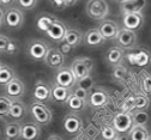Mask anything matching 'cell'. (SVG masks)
Wrapping results in <instances>:
<instances>
[{
  "mask_svg": "<svg viewBox=\"0 0 151 140\" xmlns=\"http://www.w3.org/2000/svg\"><path fill=\"white\" fill-rule=\"evenodd\" d=\"M18 50H19V45H18V42L13 38H10L9 43L6 46V49H5V53L10 54V55H14L18 53Z\"/></svg>",
  "mask_w": 151,
  "mask_h": 140,
  "instance_id": "38",
  "label": "cell"
},
{
  "mask_svg": "<svg viewBox=\"0 0 151 140\" xmlns=\"http://www.w3.org/2000/svg\"><path fill=\"white\" fill-rule=\"evenodd\" d=\"M115 41L118 43V47L122 48V49H134L138 42L137 38V34L134 31H131L127 29H121L118 37L115 38Z\"/></svg>",
  "mask_w": 151,
  "mask_h": 140,
  "instance_id": "7",
  "label": "cell"
},
{
  "mask_svg": "<svg viewBox=\"0 0 151 140\" xmlns=\"http://www.w3.org/2000/svg\"><path fill=\"white\" fill-rule=\"evenodd\" d=\"M29 111H30L32 118L35 120V122L39 126L40 125L41 126H48L52 122V120H53L52 110L42 102L34 101L29 106Z\"/></svg>",
  "mask_w": 151,
  "mask_h": 140,
  "instance_id": "1",
  "label": "cell"
},
{
  "mask_svg": "<svg viewBox=\"0 0 151 140\" xmlns=\"http://www.w3.org/2000/svg\"><path fill=\"white\" fill-rule=\"evenodd\" d=\"M101 138L103 140H115L118 139V132L113 126H103L101 128Z\"/></svg>",
  "mask_w": 151,
  "mask_h": 140,
  "instance_id": "35",
  "label": "cell"
},
{
  "mask_svg": "<svg viewBox=\"0 0 151 140\" xmlns=\"http://www.w3.org/2000/svg\"><path fill=\"white\" fill-rule=\"evenodd\" d=\"M72 95H73V96H76V97H78V98H82V99H84V101H86V102H88L89 92H88V91H85V90H83V89H81V88H78V86H76V89L73 90Z\"/></svg>",
  "mask_w": 151,
  "mask_h": 140,
  "instance_id": "40",
  "label": "cell"
},
{
  "mask_svg": "<svg viewBox=\"0 0 151 140\" xmlns=\"http://www.w3.org/2000/svg\"><path fill=\"white\" fill-rule=\"evenodd\" d=\"M5 92H6L7 97L11 99L21 98L25 93V85L19 78L16 77L7 85H5Z\"/></svg>",
  "mask_w": 151,
  "mask_h": 140,
  "instance_id": "15",
  "label": "cell"
},
{
  "mask_svg": "<svg viewBox=\"0 0 151 140\" xmlns=\"http://www.w3.org/2000/svg\"><path fill=\"white\" fill-rule=\"evenodd\" d=\"M144 24V16L143 13H126L122 14V25L124 29L137 31Z\"/></svg>",
  "mask_w": 151,
  "mask_h": 140,
  "instance_id": "13",
  "label": "cell"
},
{
  "mask_svg": "<svg viewBox=\"0 0 151 140\" xmlns=\"http://www.w3.org/2000/svg\"><path fill=\"white\" fill-rule=\"evenodd\" d=\"M115 140H121V139H119V138H118V139H115Z\"/></svg>",
  "mask_w": 151,
  "mask_h": 140,
  "instance_id": "50",
  "label": "cell"
},
{
  "mask_svg": "<svg viewBox=\"0 0 151 140\" xmlns=\"http://www.w3.org/2000/svg\"><path fill=\"white\" fill-rule=\"evenodd\" d=\"M45 62L50 68L60 70L65 65V55L59 50V48H49L45 59Z\"/></svg>",
  "mask_w": 151,
  "mask_h": 140,
  "instance_id": "12",
  "label": "cell"
},
{
  "mask_svg": "<svg viewBox=\"0 0 151 140\" xmlns=\"http://www.w3.org/2000/svg\"><path fill=\"white\" fill-rule=\"evenodd\" d=\"M111 126L114 127V129L118 133H120V134L129 133V131L132 129V127L134 126L133 117H132V113H127V111H120V113H118L114 116V118H113Z\"/></svg>",
  "mask_w": 151,
  "mask_h": 140,
  "instance_id": "4",
  "label": "cell"
},
{
  "mask_svg": "<svg viewBox=\"0 0 151 140\" xmlns=\"http://www.w3.org/2000/svg\"><path fill=\"white\" fill-rule=\"evenodd\" d=\"M146 6V0H127L120 5L122 14L126 13H142Z\"/></svg>",
  "mask_w": 151,
  "mask_h": 140,
  "instance_id": "19",
  "label": "cell"
},
{
  "mask_svg": "<svg viewBox=\"0 0 151 140\" xmlns=\"http://www.w3.org/2000/svg\"><path fill=\"white\" fill-rule=\"evenodd\" d=\"M9 37L5 36V35H1L0 34V53H5V49H6V46L9 43Z\"/></svg>",
  "mask_w": 151,
  "mask_h": 140,
  "instance_id": "41",
  "label": "cell"
},
{
  "mask_svg": "<svg viewBox=\"0 0 151 140\" xmlns=\"http://www.w3.org/2000/svg\"><path fill=\"white\" fill-rule=\"evenodd\" d=\"M50 3L53 4V6H54V7L59 9V10H63V9H65V7H66V6H65V4H64V0H50Z\"/></svg>",
  "mask_w": 151,
  "mask_h": 140,
  "instance_id": "43",
  "label": "cell"
},
{
  "mask_svg": "<svg viewBox=\"0 0 151 140\" xmlns=\"http://www.w3.org/2000/svg\"><path fill=\"white\" fill-rule=\"evenodd\" d=\"M125 56L128 62L133 66L147 67L151 65V53L145 48H134Z\"/></svg>",
  "mask_w": 151,
  "mask_h": 140,
  "instance_id": "3",
  "label": "cell"
},
{
  "mask_svg": "<svg viewBox=\"0 0 151 140\" xmlns=\"http://www.w3.org/2000/svg\"><path fill=\"white\" fill-rule=\"evenodd\" d=\"M70 68H71L74 78L77 79V80H78V79H82V78L86 77V75H90V73H91L90 70L84 64L82 57L74 59L73 61H72V64H71V66H70Z\"/></svg>",
  "mask_w": 151,
  "mask_h": 140,
  "instance_id": "23",
  "label": "cell"
},
{
  "mask_svg": "<svg viewBox=\"0 0 151 140\" xmlns=\"http://www.w3.org/2000/svg\"><path fill=\"white\" fill-rule=\"evenodd\" d=\"M109 101V93L102 88H95L89 92L88 104L93 108L104 107Z\"/></svg>",
  "mask_w": 151,
  "mask_h": 140,
  "instance_id": "9",
  "label": "cell"
},
{
  "mask_svg": "<svg viewBox=\"0 0 151 140\" xmlns=\"http://www.w3.org/2000/svg\"><path fill=\"white\" fill-rule=\"evenodd\" d=\"M0 67H1V64H0Z\"/></svg>",
  "mask_w": 151,
  "mask_h": 140,
  "instance_id": "52",
  "label": "cell"
},
{
  "mask_svg": "<svg viewBox=\"0 0 151 140\" xmlns=\"http://www.w3.org/2000/svg\"><path fill=\"white\" fill-rule=\"evenodd\" d=\"M149 140H151V136H150V138H149Z\"/></svg>",
  "mask_w": 151,
  "mask_h": 140,
  "instance_id": "51",
  "label": "cell"
},
{
  "mask_svg": "<svg viewBox=\"0 0 151 140\" xmlns=\"http://www.w3.org/2000/svg\"><path fill=\"white\" fill-rule=\"evenodd\" d=\"M84 41V34L79 29H67V32L65 35L64 42L70 45L72 48L78 47Z\"/></svg>",
  "mask_w": 151,
  "mask_h": 140,
  "instance_id": "24",
  "label": "cell"
},
{
  "mask_svg": "<svg viewBox=\"0 0 151 140\" xmlns=\"http://www.w3.org/2000/svg\"><path fill=\"white\" fill-rule=\"evenodd\" d=\"M66 32H67L66 25L63 22H60L59 19H56V21L49 27V29L47 30L46 35L49 38H52L53 41H55V42H63Z\"/></svg>",
  "mask_w": 151,
  "mask_h": 140,
  "instance_id": "16",
  "label": "cell"
},
{
  "mask_svg": "<svg viewBox=\"0 0 151 140\" xmlns=\"http://www.w3.org/2000/svg\"><path fill=\"white\" fill-rule=\"evenodd\" d=\"M19 5L21 9L23 10H32L36 5H37V0H16Z\"/></svg>",
  "mask_w": 151,
  "mask_h": 140,
  "instance_id": "39",
  "label": "cell"
},
{
  "mask_svg": "<svg viewBox=\"0 0 151 140\" xmlns=\"http://www.w3.org/2000/svg\"><path fill=\"white\" fill-rule=\"evenodd\" d=\"M97 29L106 41L107 39H115L121 30L119 24L114 21H111V19H104V21H102Z\"/></svg>",
  "mask_w": 151,
  "mask_h": 140,
  "instance_id": "11",
  "label": "cell"
},
{
  "mask_svg": "<svg viewBox=\"0 0 151 140\" xmlns=\"http://www.w3.org/2000/svg\"><path fill=\"white\" fill-rule=\"evenodd\" d=\"M116 1H119V3H121V4H122V3H125V1H127V0H116Z\"/></svg>",
  "mask_w": 151,
  "mask_h": 140,
  "instance_id": "49",
  "label": "cell"
},
{
  "mask_svg": "<svg viewBox=\"0 0 151 140\" xmlns=\"http://www.w3.org/2000/svg\"><path fill=\"white\" fill-rule=\"evenodd\" d=\"M41 135V128L36 122H29L22 125V135L23 140H37Z\"/></svg>",
  "mask_w": 151,
  "mask_h": 140,
  "instance_id": "21",
  "label": "cell"
},
{
  "mask_svg": "<svg viewBox=\"0 0 151 140\" xmlns=\"http://www.w3.org/2000/svg\"><path fill=\"white\" fill-rule=\"evenodd\" d=\"M34 97L35 101L37 102H42V103L49 102L52 99V86L43 80H37L35 83Z\"/></svg>",
  "mask_w": 151,
  "mask_h": 140,
  "instance_id": "14",
  "label": "cell"
},
{
  "mask_svg": "<svg viewBox=\"0 0 151 140\" xmlns=\"http://www.w3.org/2000/svg\"><path fill=\"white\" fill-rule=\"evenodd\" d=\"M86 14L93 21H104L109 14V5L106 0H88Z\"/></svg>",
  "mask_w": 151,
  "mask_h": 140,
  "instance_id": "2",
  "label": "cell"
},
{
  "mask_svg": "<svg viewBox=\"0 0 151 140\" xmlns=\"http://www.w3.org/2000/svg\"><path fill=\"white\" fill-rule=\"evenodd\" d=\"M59 50L64 54V55H68V54H71L72 53V50H73V48L70 46V45H67L66 42H61V46H60V48H59Z\"/></svg>",
  "mask_w": 151,
  "mask_h": 140,
  "instance_id": "42",
  "label": "cell"
},
{
  "mask_svg": "<svg viewBox=\"0 0 151 140\" xmlns=\"http://www.w3.org/2000/svg\"><path fill=\"white\" fill-rule=\"evenodd\" d=\"M56 21V18L53 17L52 14H47V13H43L41 14L39 18H37V22H36V25H37V29L42 32H47V30L49 29V27Z\"/></svg>",
  "mask_w": 151,
  "mask_h": 140,
  "instance_id": "28",
  "label": "cell"
},
{
  "mask_svg": "<svg viewBox=\"0 0 151 140\" xmlns=\"http://www.w3.org/2000/svg\"><path fill=\"white\" fill-rule=\"evenodd\" d=\"M124 57H125L124 49L118 47V46L109 48L107 50V53H106V61L111 67H116V66L121 65Z\"/></svg>",
  "mask_w": 151,
  "mask_h": 140,
  "instance_id": "17",
  "label": "cell"
},
{
  "mask_svg": "<svg viewBox=\"0 0 151 140\" xmlns=\"http://www.w3.org/2000/svg\"><path fill=\"white\" fill-rule=\"evenodd\" d=\"M136 108V96L132 95L125 98V101L122 103V110L121 111H127V113H132Z\"/></svg>",
  "mask_w": 151,
  "mask_h": 140,
  "instance_id": "37",
  "label": "cell"
},
{
  "mask_svg": "<svg viewBox=\"0 0 151 140\" xmlns=\"http://www.w3.org/2000/svg\"><path fill=\"white\" fill-rule=\"evenodd\" d=\"M14 78H16L14 71L9 66L1 65V67H0V85H4V86L7 85Z\"/></svg>",
  "mask_w": 151,
  "mask_h": 140,
  "instance_id": "29",
  "label": "cell"
},
{
  "mask_svg": "<svg viewBox=\"0 0 151 140\" xmlns=\"http://www.w3.org/2000/svg\"><path fill=\"white\" fill-rule=\"evenodd\" d=\"M12 104V99L7 96H0V116H9V111Z\"/></svg>",
  "mask_w": 151,
  "mask_h": 140,
  "instance_id": "36",
  "label": "cell"
},
{
  "mask_svg": "<svg viewBox=\"0 0 151 140\" xmlns=\"http://www.w3.org/2000/svg\"><path fill=\"white\" fill-rule=\"evenodd\" d=\"M83 59V61H84V64L86 65V67L90 70V72L92 71V67H93V61H92V59L91 57H88V56H84V57H82Z\"/></svg>",
  "mask_w": 151,
  "mask_h": 140,
  "instance_id": "44",
  "label": "cell"
},
{
  "mask_svg": "<svg viewBox=\"0 0 151 140\" xmlns=\"http://www.w3.org/2000/svg\"><path fill=\"white\" fill-rule=\"evenodd\" d=\"M76 83H77V79L74 78L70 67H63L58 70V72L55 74V84L71 90L72 88L76 86Z\"/></svg>",
  "mask_w": 151,
  "mask_h": 140,
  "instance_id": "10",
  "label": "cell"
},
{
  "mask_svg": "<svg viewBox=\"0 0 151 140\" xmlns=\"http://www.w3.org/2000/svg\"><path fill=\"white\" fill-rule=\"evenodd\" d=\"M129 140H149L150 134L144 126H133L128 133Z\"/></svg>",
  "mask_w": 151,
  "mask_h": 140,
  "instance_id": "27",
  "label": "cell"
},
{
  "mask_svg": "<svg viewBox=\"0 0 151 140\" xmlns=\"http://www.w3.org/2000/svg\"><path fill=\"white\" fill-rule=\"evenodd\" d=\"M16 0H0V6H11Z\"/></svg>",
  "mask_w": 151,
  "mask_h": 140,
  "instance_id": "45",
  "label": "cell"
},
{
  "mask_svg": "<svg viewBox=\"0 0 151 140\" xmlns=\"http://www.w3.org/2000/svg\"><path fill=\"white\" fill-rule=\"evenodd\" d=\"M27 111H28V108L24 102L19 101V99H13L9 111V116L13 120L19 121V120L24 118V116L27 115Z\"/></svg>",
  "mask_w": 151,
  "mask_h": 140,
  "instance_id": "22",
  "label": "cell"
},
{
  "mask_svg": "<svg viewBox=\"0 0 151 140\" xmlns=\"http://www.w3.org/2000/svg\"><path fill=\"white\" fill-rule=\"evenodd\" d=\"M49 46L41 39H34L28 46V55L35 61H45L46 55L49 50Z\"/></svg>",
  "mask_w": 151,
  "mask_h": 140,
  "instance_id": "6",
  "label": "cell"
},
{
  "mask_svg": "<svg viewBox=\"0 0 151 140\" xmlns=\"http://www.w3.org/2000/svg\"><path fill=\"white\" fill-rule=\"evenodd\" d=\"M132 117H133L134 126H144L149 122V114L146 110H133L132 111Z\"/></svg>",
  "mask_w": 151,
  "mask_h": 140,
  "instance_id": "30",
  "label": "cell"
},
{
  "mask_svg": "<svg viewBox=\"0 0 151 140\" xmlns=\"http://www.w3.org/2000/svg\"><path fill=\"white\" fill-rule=\"evenodd\" d=\"M4 14H5V11L3 10L1 6H0V29H1V27L4 24Z\"/></svg>",
  "mask_w": 151,
  "mask_h": 140,
  "instance_id": "47",
  "label": "cell"
},
{
  "mask_svg": "<svg viewBox=\"0 0 151 140\" xmlns=\"http://www.w3.org/2000/svg\"><path fill=\"white\" fill-rule=\"evenodd\" d=\"M106 42L103 36L100 34L99 29H90L84 35V43L88 47H101Z\"/></svg>",
  "mask_w": 151,
  "mask_h": 140,
  "instance_id": "20",
  "label": "cell"
},
{
  "mask_svg": "<svg viewBox=\"0 0 151 140\" xmlns=\"http://www.w3.org/2000/svg\"><path fill=\"white\" fill-rule=\"evenodd\" d=\"M127 74H128V71H127V68L122 64L116 66V67H114V68H113V72H111L113 79H114L115 82H119V83L125 80V79L127 78Z\"/></svg>",
  "mask_w": 151,
  "mask_h": 140,
  "instance_id": "32",
  "label": "cell"
},
{
  "mask_svg": "<svg viewBox=\"0 0 151 140\" xmlns=\"http://www.w3.org/2000/svg\"><path fill=\"white\" fill-rule=\"evenodd\" d=\"M93 84H95V80H93V78L91 75H86L82 79H78L77 83H76V86H78L88 92H90L92 89H93Z\"/></svg>",
  "mask_w": 151,
  "mask_h": 140,
  "instance_id": "34",
  "label": "cell"
},
{
  "mask_svg": "<svg viewBox=\"0 0 151 140\" xmlns=\"http://www.w3.org/2000/svg\"><path fill=\"white\" fill-rule=\"evenodd\" d=\"M78 1H79V0H64V4H65L66 7H70V6L76 5Z\"/></svg>",
  "mask_w": 151,
  "mask_h": 140,
  "instance_id": "46",
  "label": "cell"
},
{
  "mask_svg": "<svg viewBox=\"0 0 151 140\" xmlns=\"http://www.w3.org/2000/svg\"><path fill=\"white\" fill-rule=\"evenodd\" d=\"M63 127H64V131L68 135H76L81 132L83 127V121L76 113H68L64 117Z\"/></svg>",
  "mask_w": 151,
  "mask_h": 140,
  "instance_id": "8",
  "label": "cell"
},
{
  "mask_svg": "<svg viewBox=\"0 0 151 140\" xmlns=\"http://www.w3.org/2000/svg\"><path fill=\"white\" fill-rule=\"evenodd\" d=\"M140 86L145 95H151V73L146 71L140 73Z\"/></svg>",
  "mask_w": 151,
  "mask_h": 140,
  "instance_id": "31",
  "label": "cell"
},
{
  "mask_svg": "<svg viewBox=\"0 0 151 140\" xmlns=\"http://www.w3.org/2000/svg\"><path fill=\"white\" fill-rule=\"evenodd\" d=\"M5 135L9 140L21 139L22 135V125L18 122H9L5 127Z\"/></svg>",
  "mask_w": 151,
  "mask_h": 140,
  "instance_id": "26",
  "label": "cell"
},
{
  "mask_svg": "<svg viewBox=\"0 0 151 140\" xmlns=\"http://www.w3.org/2000/svg\"><path fill=\"white\" fill-rule=\"evenodd\" d=\"M47 140H64V139L61 136H59V135H56V134H52V135L48 136Z\"/></svg>",
  "mask_w": 151,
  "mask_h": 140,
  "instance_id": "48",
  "label": "cell"
},
{
  "mask_svg": "<svg viewBox=\"0 0 151 140\" xmlns=\"http://www.w3.org/2000/svg\"><path fill=\"white\" fill-rule=\"evenodd\" d=\"M72 92L70 89H66L64 86H60L58 84H55L52 86V99L54 102L59 104H66L68 98L71 97Z\"/></svg>",
  "mask_w": 151,
  "mask_h": 140,
  "instance_id": "18",
  "label": "cell"
},
{
  "mask_svg": "<svg viewBox=\"0 0 151 140\" xmlns=\"http://www.w3.org/2000/svg\"><path fill=\"white\" fill-rule=\"evenodd\" d=\"M66 106L70 108V110L72 113L78 114V113H82V111L85 110V108L88 107V102L84 101V99H82V98H78V97L71 95V97L68 98Z\"/></svg>",
  "mask_w": 151,
  "mask_h": 140,
  "instance_id": "25",
  "label": "cell"
},
{
  "mask_svg": "<svg viewBox=\"0 0 151 140\" xmlns=\"http://www.w3.org/2000/svg\"><path fill=\"white\" fill-rule=\"evenodd\" d=\"M4 23L9 29L18 30L24 24V14L18 7H9L4 14Z\"/></svg>",
  "mask_w": 151,
  "mask_h": 140,
  "instance_id": "5",
  "label": "cell"
},
{
  "mask_svg": "<svg viewBox=\"0 0 151 140\" xmlns=\"http://www.w3.org/2000/svg\"><path fill=\"white\" fill-rule=\"evenodd\" d=\"M136 96V108L134 110H146L150 106V98L145 93H138Z\"/></svg>",
  "mask_w": 151,
  "mask_h": 140,
  "instance_id": "33",
  "label": "cell"
}]
</instances>
